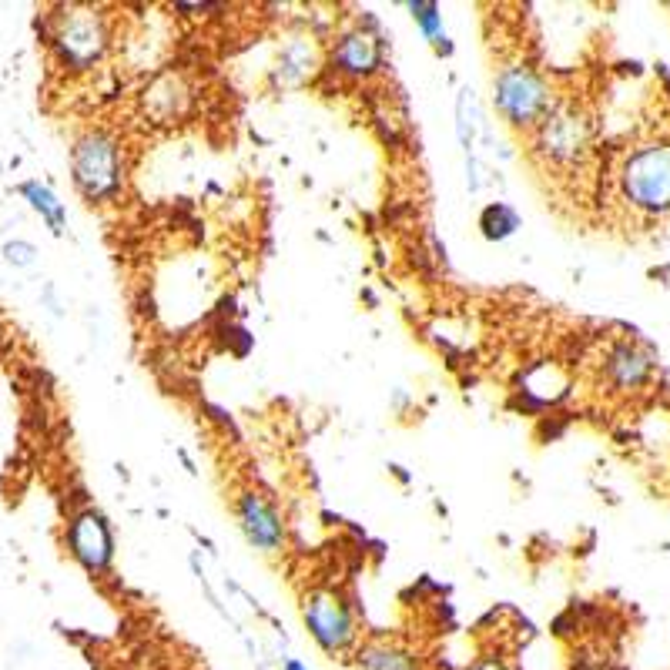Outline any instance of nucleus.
I'll list each match as a JSON object with an SVG mask.
<instances>
[{
  "label": "nucleus",
  "instance_id": "3",
  "mask_svg": "<svg viewBox=\"0 0 670 670\" xmlns=\"http://www.w3.org/2000/svg\"><path fill=\"white\" fill-rule=\"evenodd\" d=\"M118 171H121V161L111 138L88 134L84 141H78V148H74V178H78L84 195L88 198L111 195L121 181Z\"/></svg>",
  "mask_w": 670,
  "mask_h": 670
},
{
  "label": "nucleus",
  "instance_id": "10",
  "mask_svg": "<svg viewBox=\"0 0 670 670\" xmlns=\"http://www.w3.org/2000/svg\"><path fill=\"white\" fill-rule=\"evenodd\" d=\"M359 664L366 670H416L413 660L396 654V650H366V654H359Z\"/></svg>",
  "mask_w": 670,
  "mask_h": 670
},
{
  "label": "nucleus",
  "instance_id": "11",
  "mask_svg": "<svg viewBox=\"0 0 670 670\" xmlns=\"http://www.w3.org/2000/svg\"><path fill=\"white\" fill-rule=\"evenodd\" d=\"M4 255H7V262H14V265H31L34 248L31 245H7Z\"/></svg>",
  "mask_w": 670,
  "mask_h": 670
},
{
  "label": "nucleus",
  "instance_id": "1",
  "mask_svg": "<svg viewBox=\"0 0 670 670\" xmlns=\"http://www.w3.org/2000/svg\"><path fill=\"white\" fill-rule=\"evenodd\" d=\"M620 191L640 212H670V141H650L627 155Z\"/></svg>",
  "mask_w": 670,
  "mask_h": 670
},
{
  "label": "nucleus",
  "instance_id": "8",
  "mask_svg": "<svg viewBox=\"0 0 670 670\" xmlns=\"http://www.w3.org/2000/svg\"><path fill=\"white\" fill-rule=\"evenodd\" d=\"M242 520L248 526V533H252L255 543H262V547H275L279 543V523H275L272 510L262 503V500H248L245 510H242Z\"/></svg>",
  "mask_w": 670,
  "mask_h": 670
},
{
  "label": "nucleus",
  "instance_id": "2",
  "mask_svg": "<svg viewBox=\"0 0 670 670\" xmlns=\"http://www.w3.org/2000/svg\"><path fill=\"white\" fill-rule=\"evenodd\" d=\"M496 101L513 124H543L550 114L547 88L526 67H506L496 81Z\"/></svg>",
  "mask_w": 670,
  "mask_h": 670
},
{
  "label": "nucleus",
  "instance_id": "4",
  "mask_svg": "<svg viewBox=\"0 0 670 670\" xmlns=\"http://www.w3.org/2000/svg\"><path fill=\"white\" fill-rule=\"evenodd\" d=\"M57 47L64 61L74 67H88L104 51V24L94 11H67L57 27Z\"/></svg>",
  "mask_w": 670,
  "mask_h": 670
},
{
  "label": "nucleus",
  "instance_id": "9",
  "mask_svg": "<svg viewBox=\"0 0 670 670\" xmlns=\"http://www.w3.org/2000/svg\"><path fill=\"white\" fill-rule=\"evenodd\" d=\"M24 195L31 198V205L37 208V212H44V215H47V222H51V228H54V232H61V222H64V208L57 205L51 191H47V188H41V185H34V181H31V185H24Z\"/></svg>",
  "mask_w": 670,
  "mask_h": 670
},
{
  "label": "nucleus",
  "instance_id": "6",
  "mask_svg": "<svg viewBox=\"0 0 670 670\" xmlns=\"http://www.w3.org/2000/svg\"><path fill=\"white\" fill-rule=\"evenodd\" d=\"M71 550L84 567L101 570L111 557V536L98 513H81L71 523Z\"/></svg>",
  "mask_w": 670,
  "mask_h": 670
},
{
  "label": "nucleus",
  "instance_id": "13",
  "mask_svg": "<svg viewBox=\"0 0 670 670\" xmlns=\"http://www.w3.org/2000/svg\"><path fill=\"white\" fill-rule=\"evenodd\" d=\"M285 670H302V667H299V664H289V667H285Z\"/></svg>",
  "mask_w": 670,
  "mask_h": 670
},
{
  "label": "nucleus",
  "instance_id": "5",
  "mask_svg": "<svg viewBox=\"0 0 670 670\" xmlns=\"http://www.w3.org/2000/svg\"><path fill=\"white\" fill-rule=\"evenodd\" d=\"M305 617H309L312 634L319 637L322 647L339 650L352 640V620L346 614V607L335 597H315L309 603V610H305Z\"/></svg>",
  "mask_w": 670,
  "mask_h": 670
},
{
  "label": "nucleus",
  "instance_id": "12",
  "mask_svg": "<svg viewBox=\"0 0 670 670\" xmlns=\"http://www.w3.org/2000/svg\"><path fill=\"white\" fill-rule=\"evenodd\" d=\"M476 670H503V667H496V664H483V667H476Z\"/></svg>",
  "mask_w": 670,
  "mask_h": 670
},
{
  "label": "nucleus",
  "instance_id": "7",
  "mask_svg": "<svg viewBox=\"0 0 670 670\" xmlns=\"http://www.w3.org/2000/svg\"><path fill=\"white\" fill-rule=\"evenodd\" d=\"M379 61V44L376 37L369 34H349L346 41L339 44V64L346 71H369L372 64Z\"/></svg>",
  "mask_w": 670,
  "mask_h": 670
}]
</instances>
